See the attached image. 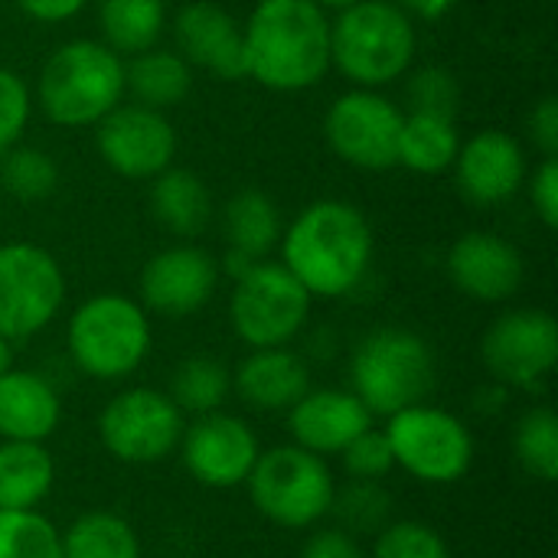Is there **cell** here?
<instances>
[{
	"label": "cell",
	"instance_id": "obj_39",
	"mask_svg": "<svg viewBox=\"0 0 558 558\" xmlns=\"http://www.w3.org/2000/svg\"><path fill=\"white\" fill-rule=\"evenodd\" d=\"M533 206H536V216L546 222V229H556L558 226V160L556 157H546L533 177Z\"/></svg>",
	"mask_w": 558,
	"mask_h": 558
},
{
	"label": "cell",
	"instance_id": "obj_36",
	"mask_svg": "<svg viewBox=\"0 0 558 558\" xmlns=\"http://www.w3.org/2000/svg\"><path fill=\"white\" fill-rule=\"evenodd\" d=\"M340 458H343V468H347V474L353 481H383L396 468V458H392L386 432H373V428L356 435L340 451Z\"/></svg>",
	"mask_w": 558,
	"mask_h": 558
},
{
	"label": "cell",
	"instance_id": "obj_30",
	"mask_svg": "<svg viewBox=\"0 0 558 558\" xmlns=\"http://www.w3.org/2000/svg\"><path fill=\"white\" fill-rule=\"evenodd\" d=\"M229 392H232V373L213 356H186L170 383V399L183 415L219 412Z\"/></svg>",
	"mask_w": 558,
	"mask_h": 558
},
{
	"label": "cell",
	"instance_id": "obj_44",
	"mask_svg": "<svg viewBox=\"0 0 558 558\" xmlns=\"http://www.w3.org/2000/svg\"><path fill=\"white\" fill-rule=\"evenodd\" d=\"M13 366V350H10V340L0 337V376Z\"/></svg>",
	"mask_w": 558,
	"mask_h": 558
},
{
	"label": "cell",
	"instance_id": "obj_43",
	"mask_svg": "<svg viewBox=\"0 0 558 558\" xmlns=\"http://www.w3.org/2000/svg\"><path fill=\"white\" fill-rule=\"evenodd\" d=\"M396 7L409 10V13L422 16V20H441L454 7V0H396Z\"/></svg>",
	"mask_w": 558,
	"mask_h": 558
},
{
	"label": "cell",
	"instance_id": "obj_38",
	"mask_svg": "<svg viewBox=\"0 0 558 558\" xmlns=\"http://www.w3.org/2000/svg\"><path fill=\"white\" fill-rule=\"evenodd\" d=\"M26 121H29V88L16 72L0 69V154L20 141Z\"/></svg>",
	"mask_w": 558,
	"mask_h": 558
},
{
	"label": "cell",
	"instance_id": "obj_27",
	"mask_svg": "<svg viewBox=\"0 0 558 558\" xmlns=\"http://www.w3.org/2000/svg\"><path fill=\"white\" fill-rule=\"evenodd\" d=\"M226 235H229V255H239L252 265L265 262V255L275 248L281 235L275 203L258 190H242L226 206Z\"/></svg>",
	"mask_w": 558,
	"mask_h": 558
},
{
	"label": "cell",
	"instance_id": "obj_15",
	"mask_svg": "<svg viewBox=\"0 0 558 558\" xmlns=\"http://www.w3.org/2000/svg\"><path fill=\"white\" fill-rule=\"evenodd\" d=\"M98 154L101 160L131 180L157 177L170 167L177 150L173 124L144 105H118L98 121Z\"/></svg>",
	"mask_w": 558,
	"mask_h": 558
},
{
	"label": "cell",
	"instance_id": "obj_45",
	"mask_svg": "<svg viewBox=\"0 0 558 558\" xmlns=\"http://www.w3.org/2000/svg\"><path fill=\"white\" fill-rule=\"evenodd\" d=\"M320 10H347V7H353L356 0H314Z\"/></svg>",
	"mask_w": 558,
	"mask_h": 558
},
{
	"label": "cell",
	"instance_id": "obj_3",
	"mask_svg": "<svg viewBox=\"0 0 558 558\" xmlns=\"http://www.w3.org/2000/svg\"><path fill=\"white\" fill-rule=\"evenodd\" d=\"M124 95V62L105 43L75 39L59 46L39 75L43 111L65 128L98 124Z\"/></svg>",
	"mask_w": 558,
	"mask_h": 558
},
{
	"label": "cell",
	"instance_id": "obj_2",
	"mask_svg": "<svg viewBox=\"0 0 558 558\" xmlns=\"http://www.w3.org/2000/svg\"><path fill=\"white\" fill-rule=\"evenodd\" d=\"M242 36L248 75L265 88H311L330 65V23L314 0H262Z\"/></svg>",
	"mask_w": 558,
	"mask_h": 558
},
{
	"label": "cell",
	"instance_id": "obj_24",
	"mask_svg": "<svg viewBox=\"0 0 558 558\" xmlns=\"http://www.w3.org/2000/svg\"><path fill=\"white\" fill-rule=\"evenodd\" d=\"M124 88L137 98V105L160 111L190 95L193 72L180 52L144 49L131 59V65H124Z\"/></svg>",
	"mask_w": 558,
	"mask_h": 558
},
{
	"label": "cell",
	"instance_id": "obj_41",
	"mask_svg": "<svg viewBox=\"0 0 558 558\" xmlns=\"http://www.w3.org/2000/svg\"><path fill=\"white\" fill-rule=\"evenodd\" d=\"M530 131L536 137V144L543 147L546 157H556L558 154V98L556 95H546L533 114H530Z\"/></svg>",
	"mask_w": 558,
	"mask_h": 558
},
{
	"label": "cell",
	"instance_id": "obj_16",
	"mask_svg": "<svg viewBox=\"0 0 558 558\" xmlns=\"http://www.w3.org/2000/svg\"><path fill=\"white\" fill-rule=\"evenodd\" d=\"M219 281V268L209 252L196 245H177L157 252L141 271L144 307L163 317H186L206 307Z\"/></svg>",
	"mask_w": 558,
	"mask_h": 558
},
{
	"label": "cell",
	"instance_id": "obj_35",
	"mask_svg": "<svg viewBox=\"0 0 558 558\" xmlns=\"http://www.w3.org/2000/svg\"><path fill=\"white\" fill-rule=\"evenodd\" d=\"M373 558H451V549L438 530L415 520H402L376 533Z\"/></svg>",
	"mask_w": 558,
	"mask_h": 558
},
{
	"label": "cell",
	"instance_id": "obj_32",
	"mask_svg": "<svg viewBox=\"0 0 558 558\" xmlns=\"http://www.w3.org/2000/svg\"><path fill=\"white\" fill-rule=\"evenodd\" d=\"M392 500L383 490L379 481H353L343 490H333L330 513L337 520V530L356 536H376L383 526H389Z\"/></svg>",
	"mask_w": 558,
	"mask_h": 558
},
{
	"label": "cell",
	"instance_id": "obj_8",
	"mask_svg": "<svg viewBox=\"0 0 558 558\" xmlns=\"http://www.w3.org/2000/svg\"><path fill=\"white\" fill-rule=\"evenodd\" d=\"M386 438L396 468L422 484H458L474 464L471 428L458 415L425 402L389 415Z\"/></svg>",
	"mask_w": 558,
	"mask_h": 558
},
{
	"label": "cell",
	"instance_id": "obj_12",
	"mask_svg": "<svg viewBox=\"0 0 558 558\" xmlns=\"http://www.w3.org/2000/svg\"><path fill=\"white\" fill-rule=\"evenodd\" d=\"M487 373L504 389H533L558 363V324L546 311H510L490 324L481 343Z\"/></svg>",
	"mask_w": 558,
	"mask_h": 558
},
{
	"label": "cell",
	"instance_id": "obj_22",
	"mask_svg": "<svg viewBox=\"0 0 558 558\" xmlns=\"http://www.w3.org/2000/svg\"><path fill=\"white\" fill-rule=\"evenodd\" d=\"M62 422L59 392L29 369H7L0 376V438L46 441Z\"/></svg>",
	"mask_w": 558,
	"mask_h": 558
},
{
	"label": "cell",
	"instance_id": "obj_4",
	"mask_svg": "<svg viewBox=\"0 0 558 558\" xmlns=\"http://www.w3.org/2000/svg\"><path fill=\"white\" fill-rule=\"evenodd\" d=\"M415 56V29L389 0H356L330 23V62L360 88L396 82Z\"/></svg>",
	"mask_w": 558,
	"mask_h": 558
},
{
	"label": "cell",
	"instance_id": "obj_40",
	"mask_svg": "<svg viewBox=\"0 0 558 558\" xmlns=\"http://www.w3.org/2000/svg\"><path fill=\"white\" fill-rule=\"evenodd\" d=\"M301 558H366L363 556V549H360V543L350 536V533H343V530H317L307 543H304V549H301Z\"/></svg>",
	"mask_w": 558,
	"mask_h": 558
},
{
	"label": "cell",
	"instance_id": "obj_34",
	"mask_svg": "<svg viewBox=\"0 0 558 558\" xmlns=\"http://www.w3.org/2000/svg\"><path fill=\"white\" fill-rule=\"evenodd\" d=\"M0 183L10 196L23 199V203H36L46 199L56 183H59V170L52 163V157L46 150L36 147H10L0 154Z\"/></svg>",
	"mask_w": 558,
	"mask_h": 558
},
{
	"label": "cell",
	"instance_id": "obj_26",
	"mask_svg": "<svg viewBox=\"0 0 558 558\" xmlns=\"http://www.w3.org/2000/svg\"><path fill=\"white\" fill-rule=\"evenodd\" d=\"M458 150H461V137L454 118L425 114V111H412L409 118H402L396 163L415 173H441L458 160Z\"/></svg>",
	"mask_w": 558,
	"mask_h": 558
},
{
	"label": "cell",
	"instance_id": "obj_21",
	"mask_svg": "<svg viewBox=\"0 0 558 558\" xmlns=\"http://www.w3.org/2000/svg\"><path fill=\"white\" fill-rule=\"evenodd\" d=\"M232 389L258 412H281L311 389V373L307 363L288 347L252 350L232 373Z\"/></svg>",
	"mask_w": 558,
	"mask_h": 558
},
{
	"label": "cell",
	"instance_id": "obj_37",
	"mask_svg": "<svg viewBox=\"0 0 558 558\" xmlns=\"http://www.w3.org/2000/svg\"><path fill=\"white\" fill-rule=\"evenodd\" d=\"M409 101H412V111L454 118L458 85H454L451 72H445V69H422L409 85Z\"/></svg>",
	"mask_w": 558,
	"mask_h": 558
},
{
	"label": "cell",
	"instance_id": "obj_42",
	"mask_svg": "<svg viewBox=\"0 0 558 558\" xmlns=\"http://www.w3.org/2000/svg\"><path fill=\"white\" fill-rule=\"evenodd\" d=\"M23 13H29L33 20L39 23H59V20H69L75 16L85 0H16Z\"/></svg>",
	"mask_w": 558,
	"mask_h": 558
},
{
	"label": "cell",
	"instance_id": "obj_33",
	"mask_svg": "<svg viewBox=\"0 0 558 558\" xmlns=\"http://www.w3.org/2000/svg\"><path fill=\"white\" fill-rule=\"evenodd\" d=\"M0 558H62V533L36 510H0Z\"/></svg>",
	"mask_w": 558,
	"mask_h": 558
},
{
	"label": "cell",
	"instance_id": "obj_5",
	"mask_svg": "<svg viewBox=\"0 0 558 558\" xmlns=\"http://www.w3.org/2000/svg\"><path fill=\"white\" fill-rule=\"evenodd\" d=\"M350 376L353 396L369 409V415L389 418L428 399L435 389V353L418 333L383 327L356 347Z\"/></svg>",
	"mask_w": 558,
	"mask_h": 558
},
{
	"label": "cell",
	"instance_id": "obj_18",
	"mask_svg": "<svg viewBox=\"0 0 558 558\" xmlns=\"http://www.w3.org/2000/svg\"><path fill=\"white\" fill-rule=\"evenodd\" d=\"M366 428H373V415L347 389H307L288 409V432L294 445L320 458L340 454Z\"/></svg>",
	"mask_w": 558,
	"mask_h": 558
},
{
	"label": "cell",
	"instance_id": "obj_20",
	"mask_svg": "<svg viewBox=\"0 0 558 558\" xmlns=\"http://www.w3.org/2000/svg\"><path fill=\"white\" fill-rule=\"evenodd\" d=\"M458 183L474 203H504L526 180L523 147L504 131H481L458 150Z\"/></svg>",
	"mask_w": 558,
	"mask_h": 558
},
{
	"label": "cell",
	"instance_id": "obj_25",
	"mask_svg": "<svg viewBox=\"0 0 558 558\" xmlns=\"http://www.w3.org/2000/svg\"><path fill=\"white\" fill-rule=\"evenodd\" d=\"M150 209L163 229L173 235H199L209 222L213 203L203 180L190 170H163L154 177Z\"/></svg>",
	"mask_w": 558,
	"mask_h": 558
},
{
	"label": "cell",
	"instance_id": "obj_9",
	"mask_svg": "<svg viewBox=\"0 0 558 558\" xmlns=\"http://www.w3.org/2000/svg\"><path fill=\"white\" fill-rule=\"evenodd\" d=\"M311 314L307 288L278 262H255L242 278H235V291L229 301L232 330L252 350L288 347Z\"/></svg>",
	"mask_w": 558,
	"mask_h": 558
},
{
	"label": "cell",
	"instance_id": "obj_17",
	"mask_svg": "<svg viewBox=\"0 0 558 558\" xmlns=\"http://www.w3.org/2000/svg\"><path fill=\"white\" fill-rule=\"evenodd\" d=\"M173 36L180 56L222 82L248 75L245 65V36L239 23L209 0H193L177 13Z\"/></svg>",
	"mask_w": 558,
	"mask_h": 558
},
{
	"label": "cell",
	"instance_id": "obj_6",
	"mask_svg": "<svg viewBox=\"0 0 558 558\" xmlns=\"http://www.w3.org/2000/svg\"><path fill=\"white\" fill-rule=\"evenodd\" d=\"M150 353V320L124 294L88 298L69 320V356L92 379L131 376Z\"/></svg>",
	"mask_w": 558,
	"mask_h": 558
},
{
	"label": "cell",
	"instance_id": "obj_29",
	"mask_svg": "<svg viewBox=\"0 0 558 558\" xmlns=\"http://www.w3.org/2000/svg\"><path fill=\"white\" fill-rule=\"evenodd\" d=\"M163 0H101L98 20L105 46L114 52H144L163 33Z\"/></svg>",
	"mask_w": 558,
	"mask_h": 558
},
{
	"label": "cell",
	"instance_id": "obj_13",
	"mask_svg": "<svg viewBox=\"0 0 558 558\" xmlns=\"http://www.w3.org/2000/svg\"><path fill=\"white\" fill-rule=\"evenodd\" d=\"M324 131H327L330 147L347 163L363 167V170L396 167L402 114L389 98L369 88L347 92L330 105Z\"/></svg>",
	"mask_w": 558,
	"mask_h": 558
},
{
	"label": "cell",
	"instance_id": "obj_23",
	"mask_svg": "<svg viewBox=\"0 0 558 558\" xmlns=\"http://www.w3.org/2000/svg\"><path fill=\"white\" fill-rule=\"evenodd\" d=\"M56 481L43 441H0V510H36Z\"/></svg>",
	"mask_w": 558,
	"mask_h": 558
},
{
	"label": "cell",
	"instance_id": "obj_7",
	"mask_svg": "<svg viewBox=\"0 0 558 558\" xmlns=\"http://www.w3.org/2000/svg\"><path fill=\"white\" fill-rule=\"evenodd\" d=\"M245 484L255 510L284 530H307L320 523L330 513L337 490L327 461L298 445L262 451Z\"/></svg>",
	"mask_w": 558,
	"mask_h": 558
},
{
	"label": "cell",
	"instance_id": "obj_31",
	"mask_svg": "<svg viewBox=\"0 0 558 558\" xmlns=\"http://www.w3.org/2000/svg\"><path fill=\"white\" fill-rule=\"evenodd\" d=\"M513 451H517V461L520 468L543 481V484H553L558 477V418L553 409L539 405V409H530L520 422H517V432H513Z\"/></svg>",
	"mask_w": 558,
	"mask_h": 558
},
{
	"label": "cell",
	"instance_id": "obj_19",
	"mask_svg": "<svg viewBox=\"0 0 558 558\" xmlns=\"http://www.w3.org/2000/svg\"><path fill=\"white\" fill-rule=\"evenodd\" d=\"M451 281L474 301H507L523 284V258L520 252L490 232H468L454 242L448 255Z\"/></svg>",
	"mask_w": 558,
	"mask_h": 558
},
{
	"label": "cell",
	"instance_id": "obj_14",
	"mask_svg": "<svg viewBox=\"0 0 558 558\" xmlns=\"http://www.w3.org/2000/svg\"><path fill=\"white\" fill-rule=\"evenodd\" d=\"M177 448L193 481L213 490H232L245 484L262 454L255 432L226 412L196 415L193 425L183 428Z\"/></svg>",
	"mask_w": 558,
	"mask_h": 558
},
{
	"label": "cell",
	"instance_id": "obj_11",
	"mask_svg": "<svg viewBox=\"0 0 558 558\" xmlns=\"http://www.w3.org/2000/svg\"><path fill=\"white\" fill-rule=\"evenodd\" d=\"M183 412L167 392L124 389L98 415V438L121 464H157L183 438Z\"/></svg>",
	"mask_w": 558,
	"mask_h": 558
},
{
	"label": "cell",
	"instance_id": "obj_1",
	"mask_svg": "<svg viewBox=\"0 0 558 558\" xmlns=\"http://www.w3.org/2000/svg\"><path fill=\"white\" fill-rule=\"evenodd\" d=\"M284 268L311 298L350 294L373 258V232L363 213L340 199L307 206L284 232Z\"/></svg>",
	"mask_w": 558,
	"mask_h": 558
},
{
	"label": "cell",
	"instance_id": "obj_10",
	"mask_svg": "<svg viewBox=\"0 0 558 558\" xmlns=\"http://www.w3.org/2000/svg\"><path fill=\"white\" fill-rule=\"evenodd\" d=\"M65 301L59 262L29 242L0 245V337L26 340L52 324Z\"/></svg>",
	"mask_w": 558,
	"mask_h": 558
},
{
	"label": "cell",
	"instance_id": "obj_28",
	"mask_svg": "<svg viewBox=\"0 0 558 558\" xmlns=\"http://www.w3.org/2000/svg\"><path fill=\"white\" fill-rule=\"evenodd\" d=\"M62 558H141V543L124 517L88 510L65 530Z\"/></svg>",
	"mask_w": 558,
	"mask_h": 558
}]
</instances>
